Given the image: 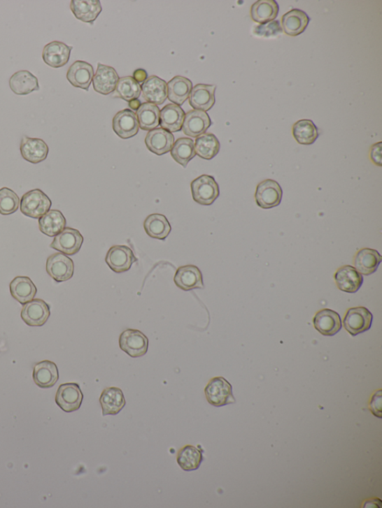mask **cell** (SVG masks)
Returning <instances> with one entry per match:
<instances>
[{"mask_svg": "<svg viewBox=\"0 0 382 508\" xmlns=\"http://www.w3.org/2000/svg\"><path fill=\"white\" fill-rule=\"evenodd\" d=\"M51 206L50 198L39 189L28 191L22 196L20 201L22 213L32 219L41 218L50 210Z\"/></svg>", "mask_w": 382, "mask_h": 508, "instance_id": "6da1fadb", "label": "cell"}, {"mask_svg": "<svg viewBox=\"0 0 382 508\" xmlns=\"http://www.w3.org/2000/svg\"><path fill=\"white\" fill-rule=\"evenodd\" d=\"M191 193L197 204L210 206L220 196V188L215 177L202 175L193 180L190 184Z\"/></svg>", "mask_w": 382, "mask_h": 508, "instance_id": "7a4b0ae2", "label": "cell"}, {"mask_svg": "<svg viewBox=\"0 0 382 508\" xmlns=\"http://www.w3.org/2000/svg\"><path fill=\"white\" fill-rule=\"evenodd\" d=\"M205 394L208 403L215 407L236 402L231 384L222 377H215L209 381L205 388Z\"/></svg>", "mask_w": 382, "mask_h": 508, "instance_id": "3957f363", "label": "cell"}, {"mask_svg": "<svg viewBox=\"0 0 382 508\" xmlns=\"http://www.w3.org/2000/svg\"><path fill=\"white\" fill-rule=\"evenodd\" d=\"M283 191L276 180L267 179L257 186L255 191V202L258 207L271 209L278 207L282 202Z\"/></svg>", "mask_w": 382, "mask_h": 508, "instance_id": "277c9868", "label": "cell"}, {"mask_svg": "<svg viewBox=\"0 0 382 508\" xmlns=\"http://www.w3.org/2000/svg\"><path fill=\"white\" fill-rule=\"evenodd\" d=\"M119 344L122 351L129 356L139 358L147 354L149 340L140 331L129 329L121 333Z\"/></svg>", "mask_w": 382, "mask_h": 508, "instance_id": "5b68a950", "label": "cell"}, {"mask_svg": "<svg viewBox=\"0 0 382 508\" xmlns=\"http://www.w3.org/2000/svg\"><path fill=\"white\" fill-rule=\"evenodd\" d=\"M373 320L374 315L368 309L359 307L348 310L343 322L346 331L356 336L372 328Z\"/></svg>", "mask_w": 382, "mask_h": 508, "instance_id": "8992f818", "label": "cell"}, {"mask_svg": "<svg viewBox=\"0 0 382 508\" xmlns=\"http://www.w3.org/2000/svg\"><path fill=\"white\" fill-rule=\"evenodd\" d=\"M83 393L76 383L62 384L55 395V402L61 409L67 413L80 409L83 401Z\"/></svg>", "mask_w": 382, "mask_h": 508, "instance_id": "52a82bcc", "label": "cell"}, {"mask_svg": "<svg viewBox=\"0 0 382 508\" xmlns=\"http://www.w3.org/2000/svg\"><path fill=\"white\" fill-rule=\"evenodd\" d=\"M138 261L131 248L126 245H115L108 250L106 262L115 273L128 272L133 263Z\"/></svg>", "mask_w": 382, "mask_h": 508, "instance_id": "ba28073f", "label": "cell"}, {"mask_svg": "<svg viewBox=\"0 0 382 508\" xmlns=\"http://www.w3.org/2000/svg\"><path fill=\"white\" fill-rule=\"evenodd\" d=\"M84 242L83 235L78 230L65 228L50 244L52 249L69 256L76 254L80 251Z\"/></svg>", "mask_w": 382, "mask_h": 508, "instance_id": "9c48e42d", "label": "cell"}, {"mask_svg": "<svg viewBox=\"0 0 382 508\" xmlns=\"http://www.w3.org/2000/svg\"><path fill=\"white\" fill-rule=\"evenodd\" d=\"M46 269L53 280L62 283L73 277L74 263L70 257L62 253H55L48 259Z\"/></svg>", "mask_w": 382, "mask_h": 508, "instance_id": "30bf717a", "label": "cell"}, {"mask_svg": "<svg viewBox=\"0 0 382 508\" xmlns=\"http://www.w3.org/2000/svg\"><path fill=\"white\" fill-rule=\"evenodd\" d=\"M50 316L49 305L41 299L32 300L22 307L21 318L28 326H42Z\"/></svg>", "mask_w": 382, "mask_h": 508, "instance_id": "8fae6325", "label": "cell"}, {"mask_svg": "<svg viewBox=\"0 0 382 508\" xmlns=\"http://www.w3.org/2000/svg\"><path fill=\"white\" fill-rule=\"evenodd\" d=\"M112 127L118 137L130 139L139 133V123L134 112L129 109L120 110L115 116Z\"/></svg>", "mask_w": 382, "mask_h": 508, "instance_id": "7c38bea8", "label": "cell"}, {"mask_svg": "<svg viewBox=\"0 0 382 508\" xmlns=\"http://www.w3.org/2000/svg\"><path fill=\"white\" fill-rule=\"evenodd\" d=\"M73 47L63 42L52 41L44 47L42 59L45 64L52 68H60L69 63Z\"/></svg>", "mask_w": 382, "mask_h": 508, "instance_id": "4fadbf2b", "label": "cell"}, {"mask_svg": "<svg viewBox=\"0 0 382 508\" xmlns=\"http://www.w3.org/2000/svg\"><path fill=\"white\" fill-rule=\"evenodd\" d=\"M211 120L206 112L191 110L185 117L183 131L187 136L198 138L204 134L211 126Z\"/></svg>", "mask_w": 382, "mask_h": 508, "instance_id": "5bb4252c", "label": "cell"}, {"mask_svg": "<svg viewBox=\"0 0 382 508\" xmlns=\"http://www.w3.org/2000/svg\"><path fill=\"white\" fill-rule=\"evenodd\" d=\"M119 75L113 67L98 64L96 74L93 78L95 92L102 95L113 93L119 81Z\"/></svg>", "mask_w": 382, "mask_h": 508, "instance_id": "9a60e30c", "label": "cell"}, {"mask_svg": "<svg viewBox=\"0 0 382 508\" xmlns=\"http://www.w3.org/2000/svg\"><path fill=\"white\" fill-rule=\"evenodd\" d=\"M174 283L178 288L185 291L205 288L200 270L193 265L179 267L174 277Z\"/></svg>", "mask_w": 382, "mask_h": 508, "instance_id": "2e32d148", "label": "cell"}, {"mask_svg": "<svg viewBox=\"0 0 382 508\" xmlns=\"http://www.w3.org/2000/svg\"><path fill=\"white\" fill-rule=\"evenodd\" d=\"M313 323L316 329L325 336L335 335L342 328L340 314L330 309H323L317 312Z\"/></svg>", "mask_w": 382, "mask_h": 508, "instance_id": "e0dca14e", "label": "cell"}, {"mask_svg": "<svg viewBox=\"0 0 382 508\" xmlns=\"http://www.w3.org/2000/svg\"><path fill=\"white\" fill-rule=\"evenodd\" d=\"M20 153L27 161L38 164L47 159L49 147L41 139L24 136L21 140Z\"/></svg>", "mask_w": 382, "mask_h": 508, "instance_id": "ac0fdd59", "label": "cell"}, {"mask_svg": "<svg viewBox=\"0 0 382 508\" xmlns=\"http://www.w3.org/2000/svg\"><path fill=\"white\" fill-rule=\"evenodd\" d=\"M334 277L337 286L346 293H356L364 283L363 275L352 266H344L339 268Z\"/></svg>", "mask_w": 382, "mask_h": 508, "instance_id": "d6986e66", "label": "cell"}, {"mask_svg": "<svg viewBox=\"0 0 382 508\" xmlns=\"http://www.w3.org/2000/svg\"><path fill=\"white\" fill-rule=\"evenodd\" d=\"M94 72L92 65L83 61L74 62L66 73V79L74 87L88 92L93 81Z\"/></svg>", "mask_w": 382, "mask_h": 508, "instance_id": "ffe728a7", "label": "cell"}, {"mask_svg": "<svg viewBox=\"0 0 382 508\" xmlns=\"http://www.w3.org/2000/svg\"><path fill=\"white\" fill-rule=\"evenodd\" d=\"M216 85H196L189 96V104L194 110L208 111L215 104Z\"/></svg>", "mask_w": 382, "mask_h": 508, "instance_id": "44dd1931", "label": "cell"}, {"mask_svg": "<svg viewBox=\"0 0 382 508\" xmlns=\"http://www.w3.org/2000/svg\"><path fill=\"white\" fill-rule=\"evenodd\" d=\"M174 141L173 133L162 128L150 131L145 138L148 149L159 156L171 152Z\"/></svg>", "mask_w": 382, "mask_h": 508, "instance_id": "7402d4cb", "label": "cell"}, {"mask_svg": "<svg viewBox=\"0 0 382 508\" xmlns=\"http://www.w3.org/2000/svg\"><path fill=\"white\" fill-rule=\"evenodd\" d=\"M309 22L310 18L304 10L295 8L283 15L282 26L286 35L296 37L306 31Z\"/></svg>", "mask_w": 382, "mask_h": 508, "instance_id": "603a6c76", "label": "cell"}, {"mask_svg": "<svg viewBox=\"0 0 382 508\" xmlns=\"http://www.w3.org/2000/svg\"><path fill=\"white\" fill-rule=\"evenodd\" d=\"M141 92L148 103L161 106L167 97V85L163 79L152 75L141 85Z\"/></svg>", "mask_w": 382, "mask_h": 508, "instance_id": "cb8c5ba5", "label": "cell"}, {"mask_svg": "<svg viewBox=\"0 0 382 508\" xmlns=\"http://www.w3.org/2000/svg\"><path fill=\"white\" fill-rule=\"evenodd\" d=\"M59 379L58 368L50 361H42V362L34 367L33 380L39 388H52L58 382Z\"/></svg>", "mask_w": 382, "mask_h": 508, "instance_id": "d4e9b609", "label": "cell"}, {"mask_svg": "<svg viewBox=\"0 0 382 508\" xmlns=\"http://www.w3.org/2000/svg\"><path fill=\"white\" fill-rule=\"evenodd\" d=\"M103 415H117L126 406L125 394L121 389L116 387L106 388L99 398Z\"/></svg>", "mask_w": 382, "mask_h": 508, "instance_id": "484cf974", "label": "cell"}, {"mask_svg": "<svg viewBox=\"0 0 382 508\" xmlns=\"http://www.w3.org/2000/svg\"><path fill=\"white\" fill-rule=\"evenodd\" d=\"M381 261L382 257L378 251L372 248H363L355 254L354 265L359 273L369 276L376 272Z\"/></svg>", "mask_w": 382, "mask_h": 508, "instance_id": "4316f807", "label": "cell"}, {"mask_svg": "<svg viewBox=\"0 0 382 508\" xmlns=\"http://www.w3.org/2000/svg\"><path fill=\"white\" fill-rule=\"evenodd\" d=\"M71 9L76 19L86 24H93L102 13L99 0H72Z\"/></svg>", "mask_w": 382, "mask_h": 508, "instance_id": "83f0119b", "label": "cell"}, {"mask_svg": "<svg viewBox=\"0 0 382 508\" xmlns=\"http://www.w3.org/2000/svg\"><path fill=\"white\" fill-rule=\"evenodd\" d=\"M9 86L16 95L24 96L40 89L38 79L28 71H20L10 78Z\"/></svg>", "mask_w": 382, "mask_h": 508, "instance_id": "f1b7e54d", "label": "cell"}, {"mask_svg": "<svg viewBox=\"0 0 382 508\" xmlns=\"http://www.w3.org/2000/svg\"><path fill=\"white\" fill-rule=\"evenodd\" d=\"M185 117L184 110L175 104L167 105L160 113L162 129L171 133L182 130Z\"/></svg>", "mask_w": 382, "mask_h": 508, "instance_id": "f546056e", "label": "cell"}, {"mask_svg": "<svg viewBox=\"0 0 382 508\" xmlns=\"http://www.w3.org/2000/svg\"><path fill=\"white\" fill-rule=\"evenodd\" d=\"M167 97L176 106H183L188 99L193 84L190 79L183 76H176L167 84Z\"/></svg>", "mask_w": 382, "mask_h": 508, "instance_id": "4dcf8cb0", "label": "cell"}, {"mask_svg": "<svg viewBox=\"0 0 382 508\" xmlns=\"http://www.w3.org/2000/svg\"><path fill=\"white\" fill-rule=\"evenodd\" d=\"M10 295L20 304L24 305L35 298L37 288L28 277H17L10 284Z\"/></svg>", "mask_w": 382, "mask_h": 508, "instance_id": "1f68e13d", "label": "cell"}, {"mask_svg": "<svg viewBox=\"0 0 382 508\" xmlns=\"http://www.w3.org/2000/svg\"><path fill=\"white\" fill-rule=\"evenodd\" d=\"M143 228L151 238L165 240L171 231V226L167 219L161 214H152L145 219Z\"/></svg>", "mask_w": 382, "mask_h": 508, "instance_id": "d6a6232c", "label": "cell"}, {"mask_svg": "<svg viewBox=\"0 0 382 508\" xmlns=\"http://www.w3.org/2000/svg\"><path fill=\"white\" fill-rule=\"evenodd\" d=\"M279 6L275 0H260L250 10L251 18L261 25L274 21L278 16Z\"/></svg>", "mask_w": 382, "mask_h": 508, "instance_id": "836d02e7", "label": "cell"}, {"mask_svg": "<svg viewBox=\"0 0 382 508\" xmlns=\"http://www.w3.org/2000/svg\"><path fill=\"white\" fill-rule=\"evenodd\" d=\"M202 450L191 445H186L179 449L176 460L179 467L184 471H194L198 470L204 458Z\"/></svg>", "mask_w": 382, "mask_h": 508, "instance_id": "e575fe53", "label": "cell"}, {"mask_svg": "<svg viewBox=\"0 0 382 508\" xmlns=\"http://www.w3.org/2000/svg\"><path fill=\"white\" fill-rule=\"evenodd\" d=\"M66 223L63 214L57 210L48 211L38 222L41 232L50 237L57 235L63 231Z\"/></svg>", "mask_w": 382, "mask_h": 508, "instance_id": "d590c367", "label": "cell"}, {"mask_svg": "<svg viewBox=\"0 0 382 508\" xmlns=\"http://www.w3.org/2000/svg\"><path fill=\"white\" fill-rule=\"evenodd\" d=\"M292 132L296 141L301 145H312L319 138L318 129L311 119L297 121L292 129Z\"/></svg>", "mask_w": 382, "mask_h": 508, "instance_id": "8d00e7d4", "label": "cell"}, {"mask_svg": "<svg viewBox=\"0 0 382 508\" xmlns=\"http://www.w3.org/2000/svg\"><path fill=\"white\" fill-rule=\"evenodd\" d=\"M196 154L202 159L211 160L215 157L220 150V144L215 134L205 133L197 138L195 144Z\"/></svg>", "mask_w": 382, "mask_h": 508, "instance_id": "74e56055", "label": "cell"}, {"mask_svg": "<svg viewBox=\"0 0 382 508\" xmlns=\"http://www.w3.org/2000/svg\"><path fill=\"white\" fill-rule=\"evenodd\" d=\"M160 108L150 103L141 104L137 110L139 128L143 131H152L160 125Z\"/></svg>", "mask_w": 382, "mask_h": 508, "instance_id": "f35d334b", "label": "cell"}, {"mask_svg": "<svg viewBox=\"0 0 382 508\" xmlns=\"http://www.w3.org/2000/svg\"><path fill=\"white\" fill-rule=\"evenodd\" d=\"M171 154L176 163L186 168L197 155L194 140L187 138L178 139L173 145Z\"/></svg>", "mask_w": 382, "mask_h": 508, "instance_id": "ab89813d", "label": "cell"}, {"mask_svg": "<svg viewBox=\"0 0 382 508\" xmlns=\"http://www.w3.org/2000/svg\"><path fill=\"white\" fill-rule=\"evenodd\" d=\"M141 94V85L131 76L119 79L115 88V96L118 98L129 101L138 99Z\"/></svg>", "mask_w": 382, "mask_h": 508, "instance_id": "60d3db41", "label": "cell"}, {"mask_svg": "<svg viewBox=\"0 0 382 508\" xmlns=\"http://www.w3.org/2000/svg\"><path fill=\"white\" fill-rule=\"evenodd\" d=\"M20 202L15 191L7 187L0 189V214L8 216L15 213L19 208Z\"/></svg>", "mask_w": 382, "mask_h": 508, "instance_id": "b9f144b4", "label": "cell"}, {"mask_svg": "<svg viewBox=\"0 0 382 508\" xmlns=\"http://www.w3.org/2000/svg\"><path fill=\"white\" fill-rule=\"evenodd\" d=\"M283 32V28L281 27L278 20L267 22V24L257 26L254 30L256 36L260 37H276Z\"/></svg>", "mask_w": 382, "mask_h": 508, "instance_id": "7bdbcfd3", "label": "cell"}, {"mask_svg": "<svg viewBox=\"0 0 382 508\" xmlns=\"http://www.w3.org/2000/svg\"><path fill=\"white\" fill-rule=\"evenodd\" d=\"M381 390H379L374 394L372 401H370L369 403L370 410H372L373 414L376 416H378L379 419H381Z\"/></svg>", "mask_w": 382, "mask_h": 508, "instance_id": "ee69618b", "label": "cell"}, {"mask_svg": "<svg viewBox=\"0 0 382 508\" xmlns=\"http://www.w3.org/2000/svg\"><path fill=\"white\" fill-rule=\"evenodd\" d=\"M381 145L382 143L379 142L372 145L370 149L369 156L370 159L374 164L379 166H381Z\"/></svg>", "mask_w": 382, "mask_h": 508, "instance_id": "f6af8a7d", "label": "cell"}, {"mask_svg": "<svg viewBox=\"0 0 382 508\" xmlns=\"http://www.w3.org/2000/svg\"><path fill=\"white\" fill-rule=\"evenodd\" d=\"M132 78L140 85L148 80V73L143 69H138L134 72Z\"/></svg>", "mask_w": 382, "mask_h": 508, "instance_id": "bcb514c9", "label": "cell"}, {"mask_svg": "<svg viewBox=\"0 0 382 508\" xmlns=\"http://www.w3.org/2000/svg\"><path fill=\"white\" fill-rule=\"evenodd\" d=\"M141 106V101L139 99H134L129 103V106L133 110L137 111Z\"/></svg>", "mask_w": 382, "mask_h": 508, "instance_id": "7dc6e473", "label": "cell"}]
</instances>
